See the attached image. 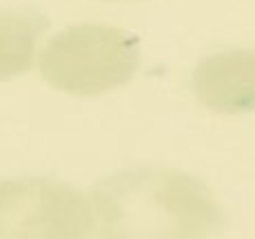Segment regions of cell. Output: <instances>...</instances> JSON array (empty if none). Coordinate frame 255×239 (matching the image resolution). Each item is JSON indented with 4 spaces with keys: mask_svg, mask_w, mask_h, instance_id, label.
Wrapping results in <instances>:
<instances>
[{
    "mask_svg": "<svg viewBox=\"0 0 255 239\" xmlns=\"http://www.w3.org/2000/svg\"><path fill=\"white\" fill-rule=\"evenodd\" d=\"M142 45L135 33L111 24L80 22L60 29L42 45L38 69L56 91L98 97L135 78Z\"/></svg>",
    "mask_w": 255,
    "mask_h": 239,
    "instance_id": "obj_2",
    "label": "cell"
},
{
    "mask_svg": "<svg viewBox=\"0 0 255 239\" xmlns=\"http://www.w3.org/2000/svg\"><path fill=\"white\" fill-rule=\"evenodd\" d=\"M89 197L69 184L20 179L0 188V239H91Z\"/></svg>",
    "mask_w": 255,
    "mask_h": 239,
    "instance_id": "obj_3",
    "label": "cell"
},
{
    "mask_svg": "<svg viewBox=\"0 0 255 239\" xmlns=\"http://www.w3.org/2000/svg\"><path fill=\"white\" fill-rule=\"evenodd\" d=\"M98 2H138V0H98Z\"/></svg>",
    "mask_w": 255,
    "mask_h": 239,
    "instance_id": "obj_6",
    "label": "cell"
},
{
    "mask_svg": "<svg viewBox=\"0 0 255 239\" xmlns=\"http://www.w3.org/2000/svg\"><path fill=\"white\" fill-rule=\"evenodd\" d=\"M96 239H211L224 222L213 191L171 166H133L89 191Z\"/></svg>",
    "mask_w": 255,
    "mask_h": 239,
    "instance_id": "obj_1",
    "label": "cell"
},
{
    "mask_svg": "<svg viewBox=\"0 0 255 239\" xmlns=\"http://www.w3.org/2000/svg\"><path fill=\"white\" fill-rule=\"evenodd\" d=\"M47 22L29 9H0V80L29 71Z\"/></svg>",
    "mask_w": 255,
    "mask_h": 239,
    "instance_id": "obj_5",
    "label": "cell"
},
{
    "mask_svg": "<svg viewBox=\"0 0 255 239\" xmlns=\"http://www.w3.org/2000/svg\"><path fill=\"white\" fill-rule=\"evenodd\" d=\"M195 102L215 115L255 113V49L211 53L191 71Z\"/></svg>",
    "mask_w": 255,
    "mask_h": 239,
    "instance_id": "obj_4",
    "label": "cell"
}]
</instances>
